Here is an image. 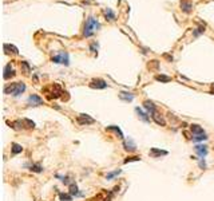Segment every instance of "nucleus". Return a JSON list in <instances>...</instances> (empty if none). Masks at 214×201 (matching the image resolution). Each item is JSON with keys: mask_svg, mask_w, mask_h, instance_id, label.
<instances>
[{"mask_svg": "<svg viewBox=\"0 0 214 201\" xmlns=\"http://www.w3.org/2000/svg\"><path fill=\"white\" fill-rule=\"evenodd\" d=\"M99 28H100V24L98 23V20L95 19V17L90 16V17H88V19L86 20V24H84L83 35H84L86 38H88V36H91V35L95 34Z\"/></svg>", "mask_w": 214, "mask_h": 201, "instance_id": "obj_1", "label": "nucleus"}, {"mask_svg": "<svg viewBox=\"0 0 214 201\" xmlns=\"http://www.w3.org/2000/svg\"><path fill=\"white\" fill-rule=\"evenodd\" d=\"M44 93L47 94L48 99H56V98H59V97L64 98L63 94H66L67 91L62 90V87L58 83H54V84H51V86H48V87L44 89Z\"/></svg>", "mask_w": 214, "mask_h": 201, "instance_id": "obj_2", "label": "nucleus"}, {"mask_svg": "<svg viewBox=\"0 0 214 201\" xmlns=\"http://www.w3.org/2000/svg\"><path fill=\"white\" fill-rule=\"evenodd\" d=\"M24 90H26V84L21 82H15V83L7 84V86L4 87V93L8 94V95H13V97L20 95Z\"/></svg>", "mask_w": 214, "mask_h": 201, "instance_id": "obj_3", "label": "nucleus"}, {"mask_svg": "<svg viewBox=\"0 0 214 201\" xmlns=\"http://www.w3.org/2000/svg\"><path fill=\"white\" fill-rule=\"evenodd\" d=\"M52 62L54 63H62V65H68V54L67 52H60L59 55L52 56Z\"/></svg>", "mask_w": 214, "mask_h": 201, "instance_id": "obj_4", "label": "nucleus"}, {"mask_svg": "<svg viewBox=\"0 0 214 201\" xmlns=\"http://www.w3.org/2000/svg\"><path fill=\"white\" fill-rule=\"evenodd\" d=\"M78 122H79V125H91V123H94L95 122V119L94 118H91L90 115H87V114H79L78 115Z\"/></svg>", "mask_w": 214, "mask_h": 201, "instance_id": "obj_5", "label": "nucleus"}, {"mask_svg": "<svg viewBox=\"0 0 214 201\" xmlns=\"http://www.w3.org/2000/svg\"><path fill=\"white\" fill-rule=\"evenodd\" d=\"M90 87H92V89H106L107 83L103 79H92L90 82Z\"/></svg>", "mask_w": 214, "mask_h": 201, "instance_id": "obj_6", "label": "nucleus"}, {"mask_svg": "<svg viewBox=\"0 0 214 201\" xmlns=\"http://www.w3.org/2000/svg\"><path fill=\"white\" fill-rule=\"evenodd\" d=\"M123 146H124V150H127V151H135L137 150V145H135V142H134L131 138H128V140L124 141Z\"/></svg>", "mask_w": 214, "mask_h": 201, "instance_id": "obj_7", "label": "nucleus"}, {"mask_svg": "<svg viewBox=\"0 0 214 201\" xmlns=\"http://www.w3.org/2000/svg\"><path fill=\"white\" fill-rule=\"evenodd\" d=\"M28 102L31 103V106H39V105L43 103V99L39 95H35V94H32V95L28 97Z\"/></svg>", "mask_w": 214, "mask_h": 201, "instance_id": "obj_8", "label": "nucleus"}, {"mask_svg": "<svg viewBox=\"0 0 214 201\" xmlns=\"http://www.w3.org/2000/svg\"><path fill=\"white\" fill-rule=\"evenodd\" d=\"M15 75V70L11 66V63H8L6 67H4V79H10L11 77Z\"/></svg>", "mask_w": 214, "mask_h": 201, "instance_id": "obj_9", "label": "nucleus"}, {"mask_svg": "<svg viewBox=\"0 0 214 201\" xmlns=\"http://www.w3.org/2000/svg\"><path fill=\"white\" fill-rule=\"evenodd\" d=\"M195 151L198 153V156L201 158H203V157H206V154H207V146L206 145H197L195 146Z\"/></svg>", "mask_w": 214, "mask_h": 201, "instance_id": "obj_10", "label": "nucleus"}, {"mask_svg": "<svg viewBox=\"0 0 214 201\" xmlns=\"http://www.w3.org/2000/svg\"><path fill=\"white\" fill-rule=\"evenodd\" d=\"M166 154H167L166 150H159V149H157V147L150 149V156L153 158H158V157H160V156H166Z\"/></svg>", "mask_w": 214, "mask_h": 201, "instance_id": "obj_11", "label": "nucleus"}, {"mask_svg": "<svg viewBox=\"0 0 214 201\" xmlns=\"http://www.w3.org/2000/svg\"><path fill=\"white\" fill-rule=\"evenodd\" d=\"M143 105H145V107H146V110L149 111L150 115H153L154 113H157V110H155V105H154L151 101H145Z\"/></svg>", "mask_w": 214, "mask_h": 201, "instance_id": "obj_12", "label": "nucleus"}, {"mask_svg": "<svg viewBox=\"0 0 214 201\" xmlns=\"http://www.w3.org/2000/svg\"><path fill=\"white\" fill-rule=\"evenodd\" d=\"M119 97H120V99H124V101H133L134 99V94L133 93L120 91L119 93Z\"/></svg>", "mask_w": 214, "mask_h": 201, "instance_id": "obj_13", "label": "nucleus"}, {"mask_svg": "<svg viewBox=\"0 0 214 201\" xmlns=\"http://www.w3.org/2000/svg\"><path fill=\"white\" fill-rule=\"evenodd\" d=\"M4 50H7L6 52L7 54H13V55H17L19 54V51H17V48L15 46H11V44H4Z\"/></svg>", "mask_w": 214, "mask_h": 201, "instance_id": "obj_14", "label": "nucleus"}, {"mask_svg": "<svg viewBox=\"0 0 214 201\" xmlns=\"http://www.w3.org/2000/svg\"><path fill=\"white\" fill-rule=\"evenodd\" d=\"M190 129H191V133H193V136H197V134H202V133H205V132H203V129L199 125H191Z\"/></svg>", "mask_w": 214, "mask_h": 201, "instance_id": "obj_15", "label": "nucleus"}, {"mask_svg": "<svg viewBox=\"0 0 214 201\" xmlns=\"http://www.w3.org/2000/svg\"><path fill=\"white\" fill-rule=\"evenodd\" d=\"M135 111H137V114L139 115V118H141L142 121H145V122H150V117H147V114H146V113H143V111H142V110L139 109V107H137Z\"/></svg>", "mask_w": 214, "mask_h": 201, "instance_id": "obj_16", "label": "nucleus"}, {"mask_svg": "<svg viewBox=\"0 0 214 201\" xmlns=\"http://www.w3.org/2000/svg\"><path fill=\"white\" fill-rule=\"evenodd\" d=\"M151 118H153L158 125H162V126H165V125H166V122H165V119H163L162 117H159V114H158V113H154L153 115H151Z\"/></svg>", "mask_w": 214, "mask_h": 201, "instance_id": "obj_17", "label": "nucleus"}, {"mask_svg": "<svg viewBox=\"0 0 214 201\" xmlns=\"http://www.w3.org/2000/svg\"><path fill=\"white\" fill-rule=\"evenodd\" d=\"M106 130H111V132L117 133V134H118V137L120 138V140H123V133L120 132V129H119L118 126H114V125H113V126H109V127H107Z\"/></svg>", "mask_w": 214, "mask_h": 201, "instance_id": "obj_18", "label": "nucleus"}, {"mask_svg": "<svg viewBox=\"0 0 214 201\" xmlns=\"http://www.w3.org/2000/svg\"><path fill=\"white\" fill-rule=\"evenodd\" d=\"M11 150H12V154H19L21 153V150H23V147L17 144H12L11 145Z\"/></svg>", "mask_w": 214, "mask_h": 201, "instance_id": "obj_19", "label": "nucleus"}, {"mask_svg": "<svg viewBox=\"0 0 214 201\" xmlns=\"http://www.w3.org/2000/svg\"><path fill=\"white\" fill-rule=\"evenodd\" d=\"M103 13H105V16H106V19H107V20H114V19H115L114 12L111 11L110 8H107V10H105V11H103Z\"/></svg>", "mask_w": 214, "mask_h": 201, "instance_id": "obj_20", "label": "nucleus"}, {"mask_svg": "<svg viewBox=\"0 0 214 201\" xmlns=\"http://www.w3.org/2000/svg\"><path fill=\"white\" fill-rule=\"evenodd\" d=\"M205 140H207L206 133H202V134H197V136H193V141H195V142L205 141Z\"/></svg>", "mask_w": 214, "mask_h": 201, "instance_id": "obj_21", "label": "nucleus"}, {"mask_svg": "<svg viewBox=\"0 0 214 201\" xmlns=\"http://www.w3.org/2000/svg\"><path fill=\"white\" fill-rule=\"evenodd\" d=\"M70 194L71 196H79L80 193H79V192H78V186L77 185H75V184H71L70 185Z\"/></svg>", "mask_w": 214, "mask_h": 201, "instance_id": "obj_22", "label": "nucleus"}, {"mask_svg": "<svg viewBox=\"0 0 214 201\" xmlns=\"http://www.w3.org/2000/svg\"><path fill=\"white\" fill-rule=\"evenodd\" d=\"M181 7H182V10H184L185 12H190V11H191V4H190V3L181 2Z\"/></svg>", "mask_w": 214, "mask_h": 201, "instance_id": "obj_23", "label": "nucleus"}, {"mask_svg": "<svg viewBox=\"0 0 214 201\" xmlns=\"http://www.w3.org/2000/svg\"><path fill=\"white\" fill-rule=\"evenodd\" d=\"M155 79L159 80V82H170L171 78L170 77H166V75H157L155 77Z\"/></svg>", "mask_w": 214, "mask_h": 201, "instance_id": "obj_24", "label": "nucleus"}, {"mask_svg": "<svg viewBox=\"0 0 214 201\" xmlns=\"http://www.w3.org/2000/svg\"><path fill=\"white\" fill-rule=\"evenodd\" d=\"M59 197L62 201H72V196L71 194H67V193H60Z\"/></svg>", "mask_w": 214, "mask_h": 201, "instance_id": "obj_25", "label": "nucleus"}, {"mask_svg": "<svg viewBox=\"0 0 214 201\" xmlns=\"http://www.w3.org/2000/svg\"><path fill=\"white\" fill-rule=\"evenodd\" d=\"M23 123H24V127H27V129H34L35 127V123L30 119H23Z\"/></svg>", "mask_w": 214, "mask_h": 201, "instance_id": "obj_26", "label": "nucleus"}, {"mask_svg": "<svg viewBox=\"0 0 214 201\" xmlns=\"http://www.w3.org/2000/svg\"><path fill=\"white\" fill-rule=\"evenodd\" d=\"M141 160V157H138V156H134V157H127L126 160L123 161L124 164H127V162H131V161H139Z\"/></svg>", "mask_w": 214, "mask_h": 201, "instance_id": "obj_27", "label": "nucleus"}, {"mask_svg": "<svg viewBox=\"0 0 214 201\" xmlns=\"http://www.w3.org/2000/svg\"><path fill=\"white\" fill-rule=\"evenodd\" d=\"M31 170L39 173V172H42V170H43V168L40 166V165H32V166H31Z\"/></svg>", "mask_w": 214, "mask_h": 201, "instance_id": "obj_28", "label": "nucleus"}, {"mask_svg": "<svg viewBox=\"0 0 214 201\" xmlns=\"http://www.w3.org/2000/svg\"><path fill=\"white\" fill-rule=\"evenodd\" d=\"M120 173V170H115V172H111V173H109L107 174V180H111L113 177H115L117 174H119Z\"/></svg>", "mask_w": 214, "mask_h": 201, "instance_id": "obj_29", "label": "nucleus"}, {"mask_svg": "<svg viewBox=\"0 0 214 201\" xmlns=\"http://www.w3.org/2000/svg\"><path fill=\"white\" fill-rule=\"evenodd\" d=\"M95 50H98V44H96V43H92V44H91V51L95 52Z\"/></svg>", "mask_w": 214, "mask_h": 201, "instance_id": "obj_30", "label": "nucleus"}]
</instances>
